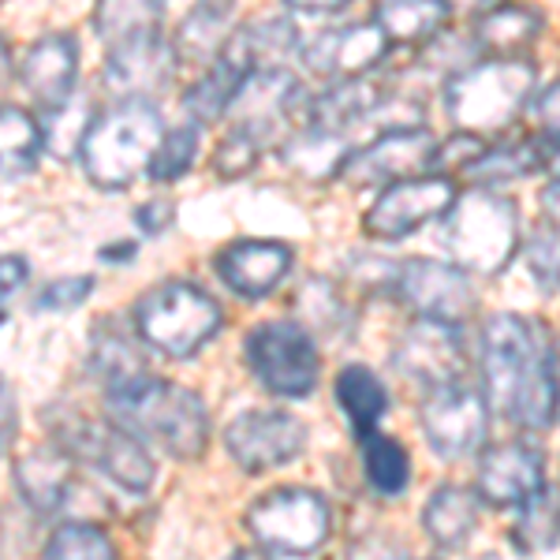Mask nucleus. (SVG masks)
Listing matches in <instances>:
<instances>
[{"instance_id":"obj_1","label":"nucleus","mask_w":560,"mask_h":560,"mask_svg":"<svg viewBox=\"0 0 560 560\" xmlns=\"http://www.w3.org/2000/svg\"><path fill=\"white\" fill-rule=\"evenodd\" d=\"M478 374L486 404L523 430H549L560 411L553 345L523 314H490L478 337Z\"/></svg>"},{"instance_id":"obj_2","label":"nucleus","mask_w":560,"mask_h":560,"mask_svg":"<svg viewBox=\"0 0 560 560\" xmlns=\"http://www.w3.org/2000/svg\"><path fill=\"white\" fill-rule=\"evenodd\" d=\"M108 415L116 427H124L142 445L161 448L173 459H202L210 445V411L191 388L161 382V377H142L135 385L113 388L108 393Z\"/></svg>"},{"instance_id":"obj_3","label":"nucleus","mask_w":560,"mask_h":560,"mask_svg":"<svg viewBox=\"0 0 560 560\" xmlns=\"http://www.w3.org/2000/svg\"><path fill=\"white\" fill-rule=\"evenodd\" d=\"M538 90V65L527 57H490L456 71L441 86V105L456 131L493 135L527 113L530 94Z\"/></svg>"},{"instance_id":"obj_4","label":"nucleus","mask_w":560,"mask_h":560,"mask_svg":"<svg viewBox=\"0 0 560 560\" xmlns=\"http://www.w3.org/2000/svg\"><path fill=\"white\" fill-rule=\"evenodd\" d=\"M441 243L448 261L467 277H497L520 250V206L493 187L456 195L441 217Z\"/></svg>"},{"instance_id":"obj_5","label":"nucleus","mask_w":560,"mask_h":560,"mask_svg":"<svg viewBox=\"0 0 560 560\" xmlns=\"http://www.w3.org/2000/svg\"><path fill=\"white\" fill-rule=\"evenodd\" d=\"M165 131L168 128L153 102H116L97 113L79 150L86 179L102 191H120L135 184L150 173Z\"/></svg>"},{"instance_id":"obj_6","label":"nucleus","mask_w":560,"mask_h":560,"mask_svg":"<svg viewBox=\"0 0 560 560\" xmlns=\"http://www.w3.org/2000/svg\"><path fill=\"white\" fill-rule=\"evenodd\" d=\"M221 303L191 280H165L135 303L139 340L168 359H191L221 332Z\"/></svg>"},{"instance_id":"obj_7","label":"nucleus","mask_w":560,"mask_h":560,"mask_svg":"<svg viewBox=\"0 0 560 560\" xmlns=\"http://www.w3.org/2000/svg\"><path fill=\"white\" fill-rule=\"evenodd\" d=\"M247 530L269 557H314L332 530V509L318 490L280 486L247 509Z\"/></svg>"},{"instance_id":"obj_8","label":"nucleus","mask_w":560,"mask_h":560,"mask_svg":"<svg viewBox=\"0 0 560 560\" xmlns=\"http://www.w3.org/2000/svg\"><path fill=\"white\" fill-rule=\"evenodd\" d=\"M247 366L261 388L284 400H300L318 388L322 359L314 337L300 322H261L247 332Z\"/></svg>"},{"instance_id":"obj_9","label":"nucleus","mask_w":560,"mask_h":560,"mask_svg":"<svg viewBox=\"0 0 560 560\" xmlns=\"http://www.w3.org/2000/svg\"><path fill=\"white\" fill-rule=\"evenodd\" d=\"M57 445L75 459L94 464L128 493H147L158 478L150 448L116 422H90L83 415L65 411L57 427Z\"/></svg>"},{"instance_id":"obj_10","label":"nucleus","mask_w":560,"mask_h":560,"mask_svg":"<svg viewBox=\"0 0 560 560\" xmlns=\"http://www.w3.org/2000/svg\"><path fill=\"white\" fill-rule=\"evenodd\" d=\"M419 427L433 456L441 459H467L486 445L490 433V404L482 388H471L464 382L430 388L427 400L419 404Z\"/></svg>"},{"instance_id":"obj_11","label":"nucleus","mask_w":560,"mask_h":560,"mask_svg":"<svg viewBox=\"0 0 560 560\" xmlns=\"http://www.w3.org/2000/svg\"><path fill=\"white\" fill-rule=\"evenodd\" d=\"M456 184L453 176H415V179H396V184L382 187V195L374 198V206L363 217V229L370 240H408L411 232H419L422 224L445 217L448 206L456 202Z\"/></svg>"},{"instance_id":"obj_12","label":"nucleus","mask_w":560,"mask_h":560,"mask_svg":"<svg viewBox=\"0 0 560 560\" xmlns=\"http://www.w3.org/2000/svg\"><path fill=\"white\" fill-rule=\"evenodd\" d=\"M396 295L427 322L464 325V322H471L478 311V292H475L471 277L459 266H453V261H441V258L400 261Z\"/></svg>"},{"instance_id":"obj_13","label":"nucleus","mask_w":560,"mask_h":560,"mask_svg":"<svg viewBox=\"0 0 560 560\" xmlns=\"http://www.w3.org/2000/svg\"><path fill=\"white\" fill-rule=\"evenodd\" d=\"M224 448L243 471L261 475L273 467L292 464L306 448V427L292 411L280 408H255L243 411L224 430Z\"/></svg>"},{"instance_id":"obj_14","label":"nucleus","mask_w":560,"mask_h":560,"mask_svg":"<svg viewBox=\"0 0 560 560\" xmlns=\"http://www.w3.org/2000/svg\"><path fill=\"white\" fill-rule=\"evenodd\" d=\"M441 142L427 128H396L382 131L370 147L351 150L345 179L359 187H388L396 179H415L433 173V158H438Z\"/></svg>"},{"instance_id":"obj_15","label":"nucleus","mask_w":560,"mask_h":560,"mask_svg":"<svg viewBox=\"0 0 560 560\" xmlns=\"http://www.w3.org/2000/svg\"><path fill=\"white\" fill-rule=\"evenodd\" d=\"M546 486V453L535 441H501L478 456L475 497L493 509H520Z\"/></svg>"},{"instance_id":"obj_16","label":"nucleus","mask_w":560,"mask_h":560,"mask_svg":"<svg viewBox=\"0 0 560 560\" xmlns=\"http://www.w3.org/2000/svg\"><path fill=\"white\" fill-rule=\"evenodd\" d=\"M303 83L284 68H261V71H250L243 79L240 94L232 97V131H243L250 135L261 147L273 142L277 131H284L288 116L300 108L303 102Z\"/></svg>"},{"instance_id":"obj_17","label":"nucleus","mask_w":560,"mask_h":560,"mask_svg":"<svg viewBox=\"0 0 560 560\" xmlns=\"http://www.w3.org/2000/svg\"><path fill=\"white\" fill-rule=\"evenodd\" d=\"M467 366V345L459 325L419 318L396 345V370L422 388H441L459 382Z\"/></svg>"},{"instance_id":"obj_18","label":"nucleus","mask_w":560,"mask_h":560,"mask_svg":"<svg viewBox=\"0 0 560 560\" xmlns=\"http://www.w3.org/2000/svg\"><path fill=\"white\" fill-rule=\"evenodd\" d=\"M179 71V52L173 42H165L161 34L150 38L128 42L108 49L105 60V90L120 102H150L153 94H161L173 75Z\"/></svg>"},{"instance_id":"obj_19","label":"nucleus","mask_w":560,"mask_h":560,"mask_svg":"<svg viewBox=\"0 0 560 560\" xmlns=\"http://www.w3.org/2000/svg\"><path fill=\"white\" fill-rule=\"evenodd\" d=\"M388 52V38L377 23H348L337 31H322L300 49L306 71L322 79H359L377 68Z\"/></svg>"},{"instance_id":"obj_20","label":"nucleus","mask_w":560,"mask_h":560,"mask_svg":"<svg viewBox=\"0 0 560 560\" xmlns=\"http://www.w3.org/2000/svg\"><path fill=\"white\" fill-rule=\"evenodd\" d=\"M292 269V247L277 240H236L217 255V277L243 300H266Z\"/></svg>"},{"instance_id":"obj_21","label":"nucleus","mask_w":560,"mask_h":560,"mask_svg":"<svg viewBox=\"0 0 560 560\" xmlns=\"http://www.w3.org/2000/svg\"><path fill=\"white\" fill-rule=\"evenodd\" d=\"M20 83L42 108L71 97L79 83V42L71 34H45L34 42L20 65Z\"/></svg>"},{"instance_id":"obj_22","label":"nucleus","mask_w":560,"mask_h":560,"mask_svg":"<svg viewBox=\"0 0 560 560\" xmlns=\"http://www.w3.org/2000/svg\"><path fill=\"white\" fill-rule=\"evenodd\" d=\"M15 490L38 516H57L75 490V456L60 445H38L15 459Z\"/></svg>"},{"instance_id":"obj_23","label":"nucleus","mask_w":560,"mask_h":560,"mask_svg":"<svg viewBox=\"0 0 560 560\" xmlns=\"http://www.w3.org/2000/svg\"><path fill=\"white\" fill-rule=\"evenodd\" d=\"M300 49V26L288 15H273V20H255L232 31L229 42L221 45V57L232 60L243 75H250L261 68H280V60H288Z\"/></svg>"},{"instance_id":"obj_24","label":"nucleus","mask_w":560,"mask_h":560,"mask_svg":"<svg viewBox=\"0 0 560 560\" xmlns=\"http://www.w3.org/2000/svg\"><path fill=\"white\" fill-rule=\"evenodd\" d=\"M90 370H94V377L105 385V393L150 377L142 340H135L131 332L113 318L97 322L94 332H90Z\"/></svg>"},{"instance_id":"obj_25","label":"nucleus","mask_w":560,"mask_h":560,"mask_svg":"<svg viewBox=\"0 0 560 560\" xmlns=\"http://www.w3.org/2000/svg\"><path fill=\"white\" fill-rule=\"evenodd\" d=\"M385 105V90L374 83V79L359 75V79H337L325 94H318L311 102V128H325V131H340L345 135L355 124L377 116V108Z\"/></svg>"},{"instance_id":"obj_26","label":"nucleus","mask_w":560,"mask_h":560,"mask_svg":"<svg viewBox=\"0 0 560 560\" xmlns=\"http://www.w3.org/2000/svg\"><path fill=\"white\" fill-rule=\"evenodd\" d=\"M422 527L438 549H464L478 527V497L456 482H441L422 509Z\"/></svg>"},{"instance_id":"obj_27","label":"nucleus","mask_w":560,"mask_h":560,"mask_svg":"<svg viewBox=\"0 0 560 560\" xmlns=\"http://www.w3.org/2000/svg\"><path fill=\"white\" fill-rule=\"evenodd\" d=\"M280 158L288 161V168H295V173L306 179H332L345 173L351 147H348V135L311 128V124H306L303 131L288 135V139L280 142Z\"/></svg>"},{"instance_id":"obj_28","label":"nucleus","mask_w":560,"mask_h":560,"mask_svg":"<svg viewBox=\"0 0 560 560\" xmlns=\"http://www.w3.org/2000/svg\"><path fill=\"white\" fill-rule=\"evenodd\" d=\"M332 393H337V404H340V411L348 415L355 438L374 433L388 415V388H385L382 377L363 363H351V366L340 370Z\"/></svg>"},{"instance_id":"obj_29","label":"nucleus","mask_w":560,"mask_h":560,"mask_svg":"<svg viewBox=\"0 0 560 560\" xmlns=\"http://www.w3.org/2000/svg\"><path fill=\"white\" fill-rule=\"evenodd\" d=\"M232 12H236V0H195V8L187 12V20L176 31V52L179 65L184 60H198V65H210L221 52V45L229 42Z\"/></svg>"},{"instance_id":"obj_30","label":"nucleus","mask_w":560,"mask_h":560,"mask_svg":"<svg viewBox=\"0 0 560 560\" xmlns=\"http://www.w3.org/2000/svg\"><path fill=\"white\" fill-rule=\"evenodd\" d=\"M161 20H165V0H97L94 4V31L108 49L161 34Z\"/></svg>"},{"instance_id":"obj_31","label":"nucleus","mask_w":560,"mask_h":560,"mask_svg":"<svg viewBox=\"0 0 560 560\" xmlns=\"http://www.w3.org/2000/svg\"><path fill=\"white\" fill-rule=\"evenodd\" d=\"M374 23L382 26L388 45H419L441 34L448 23L445 0H377Z\"/></svg>"},{"instance_id":"obj_32","label":"nucleus","mask_w":560,"mask_h":560,"mask_svg":"<svg viewBox=\"0 0 560 560\" xmlns=\"http://www.w3.org/2000/svg\"><path fill=\"white\" fill-rule=\"evenodd\" d=\"M42 147V128L38 116H31L26 108L0 105V179H20L31 176L38 168Z\"/></svg>"},{"instance_id":"obj_33","label":"nucleus","mask_w":560,"mask_h":560,"mask_svg":"<svg viewBox=\"0 0 560 560\" xmlns=\"http://www.w3.org/2000/svg\"><path fill=\"white\" fill-rule=\"evenodd\" d=\"M295 311H300V325L311 337L322 332V337L345 340L351 332V325H355V314L348 311L340 288L325 277H311L300 292H295Z\"/></svg>"},{"instance_id":"obj_34","label":"nucleus","mask_w":560,"mask_h":560,"mask_svg":"<svg viewBox=\"0 0 560 560\" xmlns=\"http://www.w3.org/2000/svg\"><path fill=\"white\" fill-rule=\"evenodd\" d=\"M243 79L247 75H243L232 60H224L221 52H217L210 60V68L195 79L184 97V108H187V116H191V124L202 128V124H213V120H221V116H229L232 97L240 94Z\"/></svg>"},{"instance_id":"obj_35","label":"nucleus","mask_w":560,"mask_h":560,"mask_svg":"<svg viewBox=\"0 0 560 560\" xmlns=\"http://www.w3.org/2000/svg\"><path fill=\"white\" fill-rule=\"evenodd\" d=\"M541 26H546V15H541L538 8L501 4L475 20V42H478V49L509 57L512 49H523V45L535 42L541 34Z\"/></svg>"},{"instance_id":"obj_36","label":"nucleus","mask_w":560,"mask_h":560,"mask_svg":"<svg viewBox=\"0 0 560 560\" xmlns=\"http://www.w3.org/2000/svg\"><path fill=\"white\" fill-rule=\"evenodd\" d=\"M538 168H541L538 142L523 139V142H501V147H482V153L464 165V176L478 187H501V184H516V179L538 173Z\"/></svg>"},{"instance_id":"obj_37","label":"nucleus","mask_w":560,"mask_h":560,"mask_svg":"<svg viewBox=\"0 0 560 560\" xmlns=\"http://www.w3.org/2000/svg\"><path fill=\"white\" fill-rule=\"evenodd\" d=\"M94 108H90V102H83L79 94L65 97V102L42 108V147L45 153H52L57 161H71L79 158V150H83L86 142V131L90 124H94Z\"/></svg>"},{"instance_id":"obj_38","label":"nucleus","mask_w":560,"mask_h":560,"mask_svg":"<svg viewBox=\"0 0 560 560\" xmlns=\"http://www.w3.org/2000/svg\"><path fill=\"white\" fill-rule=\"evenodd\" d=\"M512 541L523 553H546V549L560 546V486L546 482L541 493L520 504L516 523H512Z\"/></svg>"},{"instance_id":"obj_39","label":"nucleus","mask_w":560,"mask_h":560,"mask_svg":"<svg viewBox=\"0 0 560 560\" xmlns=\"http://www.w3.org/2000/svg\"><path fill=\"white\" fill-rule=\"evenodd\" d=\"M363 441V475L366 486L377 497H400L411 486V456L400 441L385 438V433H366Z\"/></svg>"},{"instance_id":"obj_40","label":"nucleus","mask_w":560,"mask_h":560,"mask_svg":"<svg viewBox=\"0 0 560 560\" xmlns=\"http://www.w3.org/2000/svg\"><path fill=\"white\" fill-rule=\"evenodd\" d=\"M45 560H120L116 557L113 538L94 523H65L52 530Z\"/></svg>"},{"instance_id":"obj_41","label":"nucleus","mask_w":560,"mask_h":560,"mask_svg":"<svg viewBox=\"0 0 560 560\" xmlns=\"http://www.w3.org/2000/svg\"><path fill=\"white\" fill-rule=\"evenodd\" d=\"M198 124H184V128H168L165 139H161L158 153H153V165H150V179L158 184H176L179 176L191 173L195 158H198Z\"/></svg>"},{"instance_id":"obj_42","label":"nucleus","mask_w":560,"mask_h":560,"mask_svg":"<svg viewBox=\"0 0 560 560\" xmlns=\"http://www.w3.org/2000/svg\"><path fill=\"white\" fill-rule=\"evenodd\" d=\"M520 250H523V261H527L530 277H535L538 292L541 295H557L560 292V229H557V224L538 229Z\"/></svg>"},{"instance_id":"obj_43","label":"nucleus","mask_w":560,"mask_h":560,"mask_svg":"<svg viewBox=\"0 0 560 560\" xmlns=\"http://www.w3.org/2000/svg\"><path fill=\"white\" fill-rule=\"evenodd\" d=\"M261 150H266V147L250 139V135H243V131H232V128H229V135H224V139L217 142V150H213V168H217V176H221V179H240V176L255 173Z\"/></svg>"},{"instance_id":"obj_44","label":"nucleus","mask_w":560,"mask_h":560,"mask_svg":"<svg viewBox=\"0 0 560 560\" xmlns=\"http://www.w3.org/2000/svg\"><path fill=\"white\" fill-rule=\"evenodd\" d=\"M90 295H94V277H65V280H52L38 292V306L42 314H68L75 306H83Z\"/></svg>"},{"instance_id":"obj_45","label":"nucleus","mask_w":560,"mask_h":560,"mask_svg":"<svg viewBox=\"0 0 560 560\" xmlns=\"http://www.w3.org/2000/svg\"><path fill=\"white\" fill-rule=\"evenodd\" d=\"M351 277L363 292H393L396 295V277H400V261H385V258H374V255H359L348 261Z\"/></svg>"},{"instance_id":"obj_46","label":"nucleus","mask_w":560,"mask_h":560,"mask_svg":"<svg viewBox=\"0 0 560 560\" xmlns=\"http://www.w3.org/2000/svg\"><path fill=\"white\" fill-rule=\"evenodd\" d=\"M527 113L546 135H557L560 131V83H549V86L535 90L530 102H527Z\"/></svg>"},{"instance_id":"obj_47","label":"nucleus","mask_w":560,"mask_h":560,"mask_svg":"<svg viewBox=\"0 0 560 560\" xmlns=\"http://www.w3.org/2000/svg\"><path fill=\"white\" fill-rule=\"evenodd\" d=\"M15 438H20V404H15L12 385L0 377V456L12 453Z\"/></svg>"},{"instance_id":"obj_48","label":"nucleus","mask_w":560,"mask_h":560,"mask_svg":"<svg viewBox=\"0 0 560 560\" xmlns=\"http://www.w3.org/2000/svg\"><path fill=\"white\" fill-rule=\"evenodd\" d=\"M26 280H31V266H26L20 255L0 258V322L8 318V314H4L8 300H12L15 292H23Z\"/></svg>"},{"instance_id":"obj_49","label":"nucleus","mask_w":560,"mask_h":560,"mask_svg":"<svg viewBox=\"0 0 560 560\" xmlns=\"http://www.w3.org/2000/svg\"><path fill=\"white\" fill-rule=\"evenodd\" d=\"M173 217H176L173 202H161V198H150L147 206H139V210H135V221H139V229L150 232V236H161V232L173 224Z\"/></svg>"},{"instance_id":"obj_50","label":"nucleus","mask_w":560,"mask_h":560,"mask_svg":"<svg viewBox=\"0 0 560 560\" xmlns=\"http://www.w3.org/2000/svg\"><path fill=\"white\" fill-rule=\"evenodd\" d=\"M348 560H408V557H404L388 538L370 535V538H363V541H355V546H351Z\"/></svg>"},{"instance_id":"obj_51","label":"nucleus","mask_w":560,"mask_h":560,"mask_svg":"<svg viewBox=\"0 0 560 560\" xmlns=\"http://www.w3.org/2000/svg\"><path fill=\"white\" fill-rule=\"evenodd\" d=\"M284 4L300 15H325V12H340L351 0H284Z\"/></svg>"},{"instance_id":"obj_52","label":"nucleus","mask_w":560,"mask_h":560,"mask_svg":"<svg viewBox=\"0 0 560 560\" xmlns=\"http://www.w3.org/2000/svg\"><path fill=\"white\" fill-rule=\"evenodd\" d=\"M448 12H459V15H486L493 8H501L504 0H445Z\"/></svg>"},{"instance_id":"obj_53","label":"nucleus","mask_w":560,"mask_h":560,"mask_svg":"<svg viewBox=\"0 0 560 560\" xmlns=\"http://www.w3.org/2000/svg\"><path fill=\"white\" fill-rule=\"evenodd\" d=\"M541 210H546L549 221L560 229V176L557 179H549V187L541 191Z\"/></svg>"},{"instance_id":"obj_54","label":"nucleus","mask_w":560,"mask_h":560,"mask_svg":"<svg viewBox=\"0 0 560 560\" xmlns=\"http://www.w3.org/2000/svg\"><path fill=\"white\" fill-rule=\"evenodd\" d=\"M105 261H131L135 258V243H108L102 250Z\"/></svg>"},{"instance_id":"obj_55","label":"nucleus","mask_w":560,"mask_h":560,"mask_svg":"<svg viewBox=\"0 0 560 560\" xmlns=\"http://www.w3.org/2000/svg\"><path fill=\"white\" fill-rule=\"evenodd\" d=\"M8 79H12V49H8L4 34H0V90L8 86Z\"/></svg>"},{"instance_id":"obj_56","label":"nucleus","mask_w":560,"mask_h":560,"mask_svg":"<svg viewBox=\"0 0 560 560\" xmlns=\"http://www.w3.org/2000/svg\"><path fill=\"white\" fill-rule=\"evenodd\" d=\"M224 560H273L269 553H261V549H236L232 557H224Z\"/></svg>"}]
</instances>
